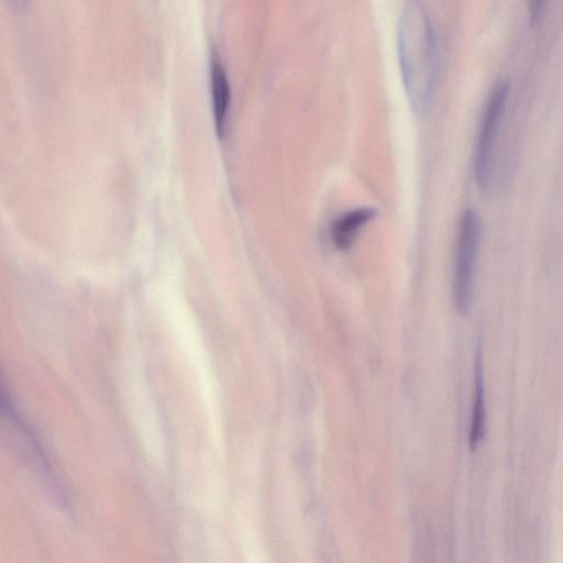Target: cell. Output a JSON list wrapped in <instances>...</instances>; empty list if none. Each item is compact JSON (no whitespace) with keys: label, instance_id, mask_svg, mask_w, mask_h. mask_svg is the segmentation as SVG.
Here are the masks:
<instances>
[{"label":"cell","instance_id":"obj_5","mask_svg":"<svg viewBox=\"0 0 563 563\" xmlns=\"http://www.w3.org/2000/svg\"><path fill=\"white\" fill-rule=\"evenodd\" d=\"M376 214V208L362 206L339 217L331 227V236L335 247L340 251H347L353 245L360 230Z\"/></svg>","mask_w":563,"mask_h":563},{"label":"cell","instance_id":"obj_7","mask_svg":"<svg viewBox=\"0 0 563 563\" xmlns=\"http://www.w3.org/2000/svg\"><path fill=\"white\" fill-rule=\"evenodd\" d=\"M547 3V0H529L528 8H529V16H530V23L532 25L538 24L543 11L544 5Z\"/></svg>","mask_w":563,"mask_h":563},{"label":"cell","instance_id":"obj_2","mask_svg":"<svg viewBox=\"0 0 563 563\" xmlns=\"http://www.w3.org/2000/svg\"><path fill=\"white\" fill-rule=\"evenodd\" d=\"M481 240V220L473 209L463 212L455 252L452 299L457 313H468L474 291V277Z\"/></svg>","mask_w":563,"mask_h":563},{"label":"cell","instance_id":"obj_4","mask_svg":"<svg viewBox=\"0 0 563 563\" xmlns=\"http://www.w3.org/2000/svg\"><path fill=\"white\" fill-rule=\"evenodd\" d=\"M210 91L214 124L219 136L225 133L231 104V87L223 63L217 52L210 59Z\"/></svg>","mask_w":563,"mask_h":563},{"label":"cell","instance_id":"obj_1","mask_svg":"<svg viewBox=\"0 0 563 563\" xmlns=\"http://www.w3.org/2000/svg\"><path fill=\"white\" fill-rule=\"evenodd\" d=\"M401 76L412 109L430 103L438 78V49L432 24L420 0H407L398 24Z\"/></svg>","mask_w":563,"mask_h":563},{"label":"cell","instance_id":"obj_6","mask_svg":"<svg viewBox=\"0 0 563 563\" xmlns=\"http://www.w3.org/2000/svg\"><path fill=\"white\" fill-rule=\"evenodd\" d=\"M483 377V349L479 341L474 363V397L468 435V444L472 451L478 448L485 434L486 408Z\"/></svg>","mask_w":563,"mask_h":563},{"label":"cell","instance_id":"obj_3","mask_svg":"<svg viewBox=\"0 0 563 563\" xmlns=\"http://www.w3.org/2000/svg\"><path fill=\"white\" fill-rule=\"evenodd\" d=\"M509 90L507 80L498 81L492 89L482 113L474 154V176L481 190H486L489 185L495 142Z\"/></svg>","mask_w":563,"mask_h":563},{"label":"cell","instance_id":"obj_8","mask_svg":"<svg viewBox=\"0 0 563 563\" xmlns=\"http://www.w3.org/2000/svg\"><path fill=\"white\" fill-rule=\"evenodd\" d=\"M3 2L11 12L20 14L27 10L31 0H3Z\"/></svg>","mask_w":563,"mask_h":563}]
</instances>
